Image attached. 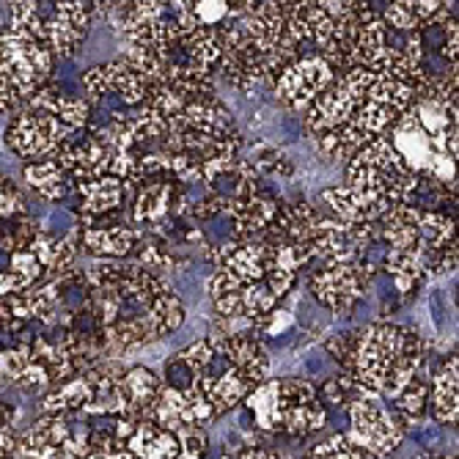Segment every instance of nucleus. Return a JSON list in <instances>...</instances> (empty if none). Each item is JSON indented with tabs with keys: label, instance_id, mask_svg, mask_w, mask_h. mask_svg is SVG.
Listing matches in <instances>:
<instances>
[{
	"label": "nucleus",
	"instance_id": "nucleus-1",
	"mask_svg": "<svg viewBox=\"0 0 459 459\" xmlns=\"http://www.w3.org/2000/svg\"><path fill=\"white\" fill-rule=\"evenodd\" d=\"M429 82L424 36L396 33L380 58L347 69L303 113L316 152L333 162H350L366 143L385 138L396 121L421 100Z\"/></svg>",
	"mask_w": 459,
	"mask_h": 459
},
{
	"label": "nucleus",
	"instance_id": "nucleus-2",
	"mask_svg": "<svg viewBox=\"0 0 459 459\" xmlns=\"http://www.w3.org/2000/svg\"><path fill=\"white\" fill-rule=\"evenodd\" d=\"M86 311L105 342L108 360L177 333L185 322V303L177 289L138 262L94 259L86 270Z\"/></svg>",
	"mask_w": 459,
	"mask_h": 459
},
{
	"label": "nucleus",
	"instance_id": "nucleus-3",
	"mask_svg": "<svg viewBox=\"0 0 459 459\" xmlns=\"http://www.w3.org/2000/svg\"><path fill=\"white\" fill-rule=\"evenodd\" d=\"M289 0H237L229 4L218 25L221 61L215 74L239 91H254L300 58L298 41L291 39Z\"/></svg>",
	"mask_w": 459,
	"mask_h": 459
},
{
	"label": "nucleus",
	"instance_id": "nucleus-4",
	"mask_svg": "<svg viewBox=\"0 0 459 459\" xmlns=\"http://www.w3.org/2000/svg\"><path fill=\"white\" fill-rule=\"evenodd\" d=\"M286 25L300 56H319L336 74L374 64L394 39L363 0H289Z\"/></svg>",
	"mask_w": 459,
	"mask_h": 459
},
{
	"label": "nucleus",
	"instance_id": "nucleus-5",
	"mask_svg": "<svg viewBox=\"0 0 459 459\" xmlns=\"http://www.w3.org/2000/svg\"><path fill=\"white\" fill-rule=\"evenodd\" d=\"M327 355L363 396L394 402L429 360V342L419 330L396 322H371L325 342Z\"/></svg>",
	"mask_w": 459,
	"mask_h": 459
},
{
	"label": "nucleus",
	"instance_id": "nucleus-6",
	"mask_svg": "<svg viewBox=\"0 0 459 459\" xmlns=\"http://www.w3.org/2000/svg\"><path fill=\"white\" fill-rule=\"evenodd\" d=\"M190 371V388L215 421L242 404L273 374V358L256 333L212 327L206 336L177 352Z\"/></svg>",
	"mask_w": 459,
	"mask_h": 459
},
{
	"label": "nucleus",
	"instance_id": "nucleus-7",
	"mask_svg": "<svg viewBox=\"0 0 459 459\" xmlns=\"http://www.w3.org/2000/svg\"><path fill=\"white\" fill-rule=\"evenodd\" d=\"M380 242L385 250V270L396 291L412 298L432 278L451 275L459 262L456 218L415 204H399L380 218Z\"/></svg>",
	"mask_w": 459,
	"mask_h": 459
},
{
	"label": "nucleus",
	"instance_id": "nucleus-8",
	"mask_svg": "<svg viewBox=\"0 0 459 459\" xmlns=\"http://www.w3.org/2000/svg\"><path fill=\"white\" fill-rule=\"evenodd\" d=\"M215 273L206 281V291L218 316L226 319H262L278 308L289 295L298 273L281 264L273 245L256 239H229L212 250Z\"/></svg>",
	"mask_w": 459,
	"mask_h": 459
},
{
	"label": "nucleus",
	"instance_id": "nucleus-9",
	"mask_svg": "<svg viewBox=\"0 0 459 459\" xmlns=\"http://www.w3.org/2000/svg\"><path fill=\"white\" fill-rule=\"evenodd\" d=\"M108 17L121 39L124 61L152 82L179 58V28L174 6L165 0H118Z\"/></svg>",
	"mask_w": 459,
	"mask_h": 459
},
{
	"label": "nucleus",
	"instance_id": "nucleus-10",
	"mask_svg": "<svg viewBox=\"0 0 459 459\" xmlns=\"http://www.w3.org/2000/svg\"><path fill=\"white\" fill-rule=\"evenodd\" d=\"M250 427L262 435L306 437L330 421V410L319 399V388L303 377H278L262 383L245 402Z\"/></svg>",
	"mask_w": 459,
	"mask_h": 459
},
{
	"label": "nucleus",
	"instance_id": "nucleus-11",
	"mask_svg": "<svg viewBox=\"0 0 459 459\" xmlns=\"http://www.w3.org/2000/svg\"><path fill=\"white\" fill-rule=\"evenodd\" d=\"M91 22L94 4L89 0H50V4L20 0V4H9L6 25L28 33L39 45H45L56 61H61L80 50L91 30Z\"/></svg>",
	"mask_w": 459,
	"mask_h": 459
},
{
	"label": "nucleus",
	"instance_id": "nucleus-12",
	"mask_svg": "<svg viewBox=\"0 0 459 459\" xmlns=\"http://www.w3.org/2000/svg\"><path fill=\"white\" fill-rule=\"evenodd\" d=\"M56 77V58L28 33L0 25V116L17 113Z\"/></svg>",
	"mask_w": 459,
	"mask_h": 459
},
{
	"label": "nucleus",
	"instance_id": "nucleus-13",
	"mask_svg": "<svg viewBox=\"0 0 459 459\" xmlns=\"http://www.w3.org/2000/svg\"><path fill=\"white\" fill-rule=\"evenodd\" d=\"M347 185L377 198L388 210L399 204H412L421 187V177L415 174L404 157L385 138L366 143L347 162Z\"/></svg>",
	"mask_w": 459,
	"mask_h": 459
},
{
	"label": "nucleus",
	"instance_id": "nucleus-14",
	"mask_svg": "<svg viewBox=\"0 0 459 459\" xmlns=\"http://www.w3.org/2000/svg\"><path fill=\"white\" fill-rule=\"evenodd\" d=\"M82 89H86V102L91 108L105 105L108 121H116L121 116H130L138 110L152 91V80L141 74L135 66H130L124 58H113L105 64H97L82 72Z\"/></svg>",
	"mask_w": 459,
	"mask_h": 459
},
{
	"label": "nucleus",
	"instance_id": "nucleus-15",
	"mask_svg": "<svg viewBox=\"0 0 459 459\" xmlns=\"http://www.w3.org/2000/svg\"><path fill=\"white\" fill-rule=\"evenodd\" d=\"M322 231V212L308 201H283L275 221L262 234L273 245L281 264L300 273L316 256V242Z\"/></svg>",
	"mask_w": 459,
	"mask_h": 459
},
{
	"label": "nucleus",
	"instance_id": "nucleus-16",
	"mask_svg": "<svg viewBox=\"0 0 459 459\" xmlns=\"http://www.w3.org/2000/svg\"><path fill=\"white\" fill-rule=\"evenodd\" d=\"M74 135H77V130L66 127L53 110L39 105L36 100H28L17 113H12L6 130H4V143L20 160L39 162V160L53 157Z\"/></svg>",
	"mask_w": 459,
	"mask_h": 459
},
{
	"label": "nucleus",
	"instance_id": "nucleus-17",
	"mask_svg": "<svg viewBox=\"0 0 459 459\" xmlns=\"http://www.w3.org/2000/svg\"><path fill=\"white\" fill-rule=\"evenodd\" d=\"M283 198L275 195L270 187H264L262 177L250 169V162L242 160V169L237 171L234 187L226 193V210L231 221V237L229 239H256L262 237L270 223L275 221Z\"/></svg>",
	"mask_w": 459,
	"mask_h": 459
},
{
	"label": "nucleus",
	"instance_id": "nucleus-18",
	"mask_svg": "<svg viewBox=\"0 0 459 459\" xmlns=\"http://www.w3.org/2000/svg\"><path fill=\"white\" fill-rule=\"evenodd\" d=\"M347 419L350 429L344 435L368 459H388L407 432V421L394 407L388 410L377 396L360 394L358 399H352L347 404Z\"/></svg>",
	"mask_w": 459,
	"mask_h": 459
},
{
	"label": "nucleus",
	"instance_id": "nucleus-19",
	"mask_svg": "<svg viewBox=\"0 0 459 459\" xmlns=\"http://www.w3.org/2000/svg\"><path fill=\"white\" fill-rule=\"evenodd\" d=\"M333 80H336V72L327 61H322L319 56H300L275 77L273 94L283 108L306 113Z\"/></svg>",
	"mask_w": 459,
	"mask_h": 459
},
{
	"label": "nucleus",
	"instance_id": "nucleus-20",
	"mask_svg": "<svg viewBox=\"0 0 459 459\" xmlns=\"http://www.w3.org/2000/svg\"><path fill=\"white\" fill-rule=\"evenodd\" d=\"M77 247L94 259H127L141 242V231L133 226V218L74 223Z\"/></svg>",
	"mask_w": 459,
	"mask_h": 459
},
{
	"label": "nucleus",
	"instance_id": "nucleus-21",
	"mask_svg": "<svg viewBox=\"0 0 459 459\" xmlns=\"http://www.w3.org/2000/svg\"><path fill=\"white\" fill-rule=\"evenodd\" d=\"M74 193L80 195L77 223H97V221L130 218L135 187L113 177H100L91 182H80Z\"/></svg>",
	"mask_w": 459,
	"mask_h": 459
},
{
	"label": "nucleus",
	"instance_id": "nucleus-22",
	"mask_svg": "<svg viewBox=\"0 0 459 459\" xmlns=\"http://www.w3.org/2000/svg\"><path fill=\"white\" fill-rule=\"evenodd\" d=\"M380 17L396 33H427L456 17V4L451 0H396V4H388Z\"/></svg>",
	"mask_w": 459,
	"mask_h": 459
},
{
	"label": "nucleus",
	"instance_id": "nucleus-23",
	"mask_svg": "<svg viewBox=\"0 0 459 459\" xmlns=\"http://www.w3.org/2000/svg\"><path fill=\"white\" fill-rule=\"evenodd\" d=\"M319 204L327 206V215L333 221H339L344 226H366V223H377L388 206L380 204L377 198H371L350 185H339V187H327L319 193Z\"/></svg>",
	"mask_w": 459,
	"mask_h": 459
},
{
	"label": "nucleus",
	"instance_id": "nucleus-24",
	"mask_svg": "<svg viewBox=\"0 0 459 459\" xmlns=\"http://www.w3.org/2000/svg\"><path fill=\"white\" fill-rule=\"evenodd\" d=\"M429 404L435 421L443 427H456L459 419V358L446 355L435 371L429 383Z\"/></svg>",
	"mask_w": 459,
	"mask_h": 459
},
{
	"label": "nucleus",
	"instance_id": "nucleus-25",
	"mask_svg": "<svg viewBox=\"0 0 459 459\" xmlns=\"http://www.w3.org/2000/svg\"><path fill=\"white\" fill-rule=\"evenodd\" d=\"M121 385H124V399H127V412H124V419L152 421L154 404L162 391L160 374L146 366H127Z\"/></svg>",
	"mask_w": 459,
	"mask_h": 459
},
{
	"label": "nucleus",
	"instance_id": "nucleus-26",
	"mask_svg": "<svg viewBox=\"0 0 459 459\" xmlns=\"http://www.w3.org/2000/svg\"><path fill=\"white\" fill-rule=\"evenodd\" d=\"M121 443L138 459H179L177 435L154 421H135L133 432Z\"/></svg>",
	"mask_w": 459,
	"mask_h": 459
},
{
	"label": "nucleus",
	"instance_id": "nucleus-27",
	"mask_svg": "<svg viewBox=\"0 0 459 459\" xmlns=\"http://www.w3.org/2000/svg\"><path fill=\"white\" fill-rule=\"evenodd\" d=\"M30 250L39 256V262H41V267H45L50 281L69 273L77 254H80L74 231H69L64 237H56V234H48L45 229L36 234V239L30 242Z\"/></svg>",
	"mask_w": 459,
	"mask_h": 459
},
{
	"label": "nucleus",
	"instance_id": "nucleus-28",
	"mask_svg": "<svg viewBox=\"0 0 459 459\" xmlns=\"http://www.w3.org/2000/svg\"><path fill=\"white\" fill-rule=\"evenodd\" d=\"M22 177L30 185V190H36V195H41L45 201H53V204L64 201V198H69L74 193L72 177L61 169L53 157L39 160V162H28Z\"/></svg>",
	"mask_w": 459,
	"mask_h": 459
},
{
	"label": "nucleus",
	"instance_id": "nucleus-29",
	"mask_svg": "<svg viewBox=\"0 0 459 459\" xmlns=\"http://www.w3.org/2000/svg\"><path fill=\"white\" fill-rule=\"evenodd\" d=\"M250 162L259 177H270V179H289L295 174V162L289 160V154L273 143H256L250 149V157H245Z\"/></svg>",
	"mask_w": 459,
	"mask_h": 459
},
{
	"label": "nucleus",
	"instance_id": "nucleus-30",
	"mask_svg": "<svg viewBox=\"0 0 459 459\" xmlns=\"http://www.w3.org/2000/svg\"><path fill=\"white\" fill-rule=\"evenodd\" d=\"M427 407H429V383L424 380V374H421V377H415V380L394 399V410L402 415V419H404L407 424L424 419Z\"/></svg>",
	"mask_w": 459,
	"mask_h": 459
},
{
	"label": "nucleus",
	"instance_id": "nucleus-31",
	"mask_svg": "<svg viewBox=\"0 0 459 459\" xmlns=\"http://www.w3.org/2000/svg\"><path fill=\"white\" fill-rule=\"evenodd\" d=\"M303 459H366V456L360 448H355L350 443V437L344 432H339V435H333V437L311 446Z\"/></svg>",
	"mask_w": 459,
	"mask_h": 459
},
{
	"label": "nucleus",
	"instance_id": "nucleus-32",
	"mask_svg": "<svg viewBox=\"0 0 459 459\" xmlns=\"http://www.w3.org/2000/svg\"><path fill=\"white\" fill-rule=\"evenodd\" d=\"M174 435L179 443V459H206V454H210V435L204 427L187 424L179 427Z\"/></svg>",
	"mask_w": 459,
	"mask_h": 459
},
{
	"label": "nucleus",
	"instance_id": "nucleus-33",
	"mask_svg": "<svg viewBox=\"0 0 459 459\" xmlns=\"http://www.w3.org/2000/svg\"><path fill=\"white\" fill-rule=\"evenodd\" d=\"M22 212H28V206H25V195L20 185L6 171H0V223Z\"/></svg>",
	"mask_w": 459,
	"mask_h": 459
},
{
	"label": "nucleus",
	"instance_id": "nucleus-34",
	"mask_svg": "<svg viewBox=\"0 0 459 459\" xmlns=\"http://www.w3.org/2000/svg\"><path fill=\"white\" fill-rule=\"evenodd\" d=\"M82 459H108V456H105V454H100V451H89Z\"/></svg>",
	"mask_w": 459,
	"mask_h": 459
}]
</instances>
